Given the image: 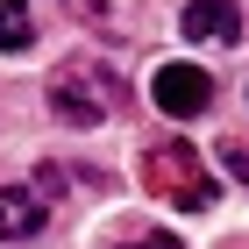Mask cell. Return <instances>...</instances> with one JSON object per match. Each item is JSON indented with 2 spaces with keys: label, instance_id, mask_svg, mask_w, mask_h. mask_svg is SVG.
I'll use <instances>...</instances> for the list:
<instances>
[{
  "label": "cell",
  "instance_id": "obj_6",
  "mask_svg": "<svg viewBox=\"0 0 249 249\" xmlns=\"http://www.w3.org/2000/svg\"><path fill=\"white\" fill-rule=\"evenodd\" d=\"M36 43V15L29 0H0V50H29Z\"/></svg>",
  "mask_w": 249,
  "mask_h": 249
},
{
  "label": "cell",
  "instance_id": "obj_1",
  "mask_svg": "<svg viewBox=\"0 0 249 249\" xmlns=\"http://www.w3.org/2000/svg\"><path fill=\"white\" fill-rule=\"evenodd\" d=\"M142 178H150L157 199H171V207H185V213L213 207V178L199 171V157H192L185 142H157V150L142 157Z\"/></svg>",
  "mask_w": 249,
  "mask_h": 249
},
{
  "label": "cell",
  "instance_id": "obj_3",
  "mask_svg": "<svg viewBox=\"0 0 249 249\" xmlns=\"http://www.w3.org/2000/svg\"><path fill=\"white\" fill-rule=\"evenodd\" d=\"M150 93H157V107H164L171 121H192V114L213 107V78L199 71V64H164V71L150 78Z\"/></svg>",
  "mask_w": 249,
  "mask_h": 249
},
{
  "label": "cell",
  "instance_id": "obj_8",
  "mask_svg": "<svg viewBox=\"0 0 249 249\" xmlns=\"http://www.w3.org/2000/svg\"><path fill=\"white\" fill-rule=\"evenodd\" d=\"M121 249H178V235H142V242H121Z\"/></svg>",
  "mask_w": 249,
  "mask_h": 249
},
{
  "label": "cell",
  "instance_id": "obj_7",
  "mask_svg": "<svg viewBox=\"0 0 249 249\" xmlns=\"http://www.w3.org/2000/svg\"><path fill=\"white\" fill-rule=\"evenodd\" d=\"M221 164H228L235 178H249V142H235V135H228V142H221Z\"/></svg>",
  "mask_w": 249,
  "mask_h": 249
},
{
  "label": "cell",
  "instance_id": "obj_4",
  "mask_svg": "<svg viewBox=\"0 0 249 249\" xmlns=\"http://www.w3.org/2000/svg\"><path fill=\"white\" fill-rule=\"evenodd\" d=\"M178 36L185 43H242V7L235 0H185Z\"/></svg>",
  "mask_w": 249,
  "mask_h": 249
},
{
  "label": "cell",
  "instance_id": "obj_2",
  "mask_svg": "<svg viewBox=\"0 0 249 249\" xmlns=\"http://www.w3.org/2000/svg\"><path fill=\"white\" fill-rule=\"evenodd\" d=\"M50 107H57L64 128H100V121L121 107V86L100 64H71V71H57V86H50Z\"/></svg>",
  "mask_w": 249,
  "mask_h": 249
},
{
  "label": "cell",
  "instance_id": "obj_5",
  "mask_svg": "<svg viewBox=\"0 0 249 249\" xmlns=\"http://www.w3.org/2000/svg\"><path fill=\"white\" fill-rule=\"evenodd\" d=\"M36 228H43L36 185H7V192H0V242H29Z\"/></svg>",
  "mask_w": 249,
  "mask_h": 249
}]
</instances>
